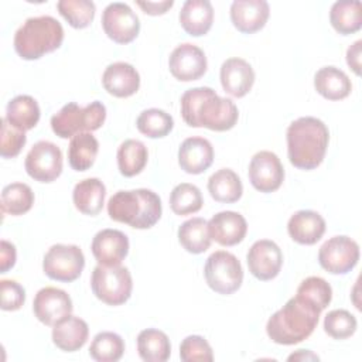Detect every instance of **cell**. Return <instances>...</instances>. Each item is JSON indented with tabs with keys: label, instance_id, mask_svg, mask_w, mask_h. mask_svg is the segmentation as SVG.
Returning a JSON list of instances; mask_svg holds the SVG:
<instances>
[{
	"label": "cell",
	"instance_id": "14",
	"mask_svg": "<svg viewBox=\"0 0 362 362\" xmlns=\"http://www.w3.org/2000/svg\"><path fill=\"white\" fill-rule=\"evenodd\" d=\"M206 66L208 62L204 51L191 42L175 47L168 58L171 75L182 82L199 79L206 72Z\"/></svg>",
	"mask_w": 362,
	"mask_h": 362
},
{
	"label": "cell",
	"instance_id": "9",
	"mask_svg": "<svg viewBox=\"0 0 362 362\" xmlns=\"http://www.w3.org/2000/svg\"><path fill=\"white\" fill-rule=\"evenodd\" d=\"M85 267V256L76 245H52L44 255L42 270L57 281L71 283L76 280Z\"/></svg>",
	"mask_w": 362,
	"mask_h": 362
},
{
	"label": "cell",
	"instance_id": "7",
	"mask_svg": "<svg viewBox=\"0 0 362 362\" xmlns=\"http://www.w3.org/2000/svg\"><path fill=\"white\" fill-rule=\"evenodd\" d=\"M90 287L102 303L122 305L132 296L133 280L127 267L98 264L90 276Z\"/></svg>",
	"mask_w": 362,
	"mask_h": 362
},
{
	"label": "cell",
	"instance_id": "6",
	"mask_svg": "<svg viewBox=\"0 0 362 362\" xmlns=\"http://www.w3.org/2000/svg\"><path fill=\"white\" fill-rule=\"evenodd\" d=\"M105 119L106 106L99 100H93L85 107L69 102L51 117V129L58 137L68 139L79 133L98 130Z\"/></svg>",
	"mask_w": 362,
	"mask_h": 362
},
{
	"label": "cell",
	"instance_id": "38",
	"mask_svg": "<svg viewBox=\"0 0 362 362\" xmlns=\"http://www.w3.org/2000/svg\"><path fill=\"white\" fill-rule=\"evenodd\" d=\"M204 198L199 188L189 182L175 185L170 194V206L175 215L195 214L202 208Z\"/></svg>",
	"mask_w": 362,
	"mask_h": 362
},
{
	"label": "cell",
	"instance_id": "12",
	"mask_svg": "<svg viewBox=\"0 0 362 362\" xmlns=\"http://www.w3.org/2000/svg\"><path fill=\"white\" fill-rule=\"evenodd\" d=\"M102 27L105 34L117 44L132 42L140 31L137 14L126 3H109L102 13Z\"/></svg>",
	"mask_w": 362,
	"mask_h": 362
},
{
	"label": "cell",
	"instance_id": "31",
	"mask_svg": "<svg viewBox=\"0 0 362 362\" xmlns=\"http://www.w3.org/2000/svg\"><path fill=\"white\" fill-rule=\"evenodd\" d=\"M137 351L146 362H164L170 358L171 344L165 332L147 328L137 335Z\"/></svg>",
	"mask_w": 362,
	"mask_h": 362
},
{
	"label": "cell",
	"instance_id": "29",
	"mask_svg": "<svg viewBox=\"0 0 362 362\" xmlns=\"http://www.w3.org/2000/svg\"><path fill=\"white\" fill-rule=\"evenodd\" d=\"M208 191L218 202H236L243 192V185L239 175L230 168L215 171L208 180Z\"/></svg>",
	"mask_w": 362,
	"mask_h": 362
},
{
	"label": "cell",
	"instance_id": "30",
	"mask_svg": "<svg viewBox=\"0 0 362 362\" xmlns=\"http://www.w3.org/2000/svg\"><path fill=\"white\" fill-rule=\"evenodd\" d=\"M329 21L334 30L342 35L354 34L362 27L361 1L339 0L331 6Z\"/></svg>",
	"mask_w": 362,
	"mask_h": 362
},
{
	"label": "cell",
	"instance_id": "5",
	"mask_svg": "<svg viewBox=\"0 0 362 362\" xmlns=\"http://www.w3.org/2000/svg\"><path fill=\"white\" fill-rule=\"evenodd\" d=\"M64 28L52 16L27 18L14 34V49L27 61L38 59L61 47Z\"/></svg>",
	"mask_w": 362,
	"mask_h": 362
},
{
	"label": "cell",
	"instance_id": "34",
	"mask_svg": "<svg viewBox=\"0 0 362 362\" xmlns=\"http://www.w3.org/2000/svg\"><path fill=\"white\" fill-rule=\"evenodd\" d=\"M178 242L181 246L194 255L204 253L211 246L208 222L204 218H191L178 228Z\"/></svg>",
	"mask_w": 362,
	"mask_h": 362
},
{
	"label": "cell",
	"instance_id": "42",
	"mask_svg": "<svg viewBox=\"0 0 362 362\" xmlns=\"http://www.w3.org/2000/svg\"><path fill=\"white\" fill-rule=\"evenodd\" d=\"M180 358L184 362H211L214 361V354L204 337L188 335L180 345Z\"/></svg>",
	"mask_w": 362,
	"mask_h": 362
},
{
	"label": "cell",
	"instance_id": "16",
	"mask_svg": "<svg viewBox=\"0 0 362 362\" xmlns=\"http://www.w3.org/2000/svg\"><path fill=\"white\" fill-rule=\"evenodd\" d=\"M72 300L69 294L57 287H44L37 291L33 303V311L38 321L54 327L62 318L72 313Z\"/></svg>",
	"mask_w": 362,
	"mask_h": 362
},
{
	"label": "cell",
	"instance_id": "15",
	"mask_svg": "<svg viewBox=\"0 0 362 362\" xmlns=\"http://www.w3.org/2000/svg\"><path fill=\"white\" fill-rule=\"evenodd\" d=\"M246 262L249 272L262 281H267L274 279L283 264V253L276 242L269 239L256 240L247 255Z\"/></svg>",
	"mask_w": 362,
	"mask_h": 362
},
{
	"label": "cell",
	"instance_id": "35",
	"mask_svg": "<svg viewBox=\"0 0 362 362\" xmlns=\"http://www.w3.org/2000/svg\"><path fill=\"white\" fill-rule=\"evenodd\" d=\"M34 204V192L24 182H11L1 191V211L8 215H23L31 209Z\"/></svg>",
	"mask_w": 362,
	"mask_h": 362
},
{
	"label": "cell",
	"instance_id": "2",
	"mask_svg": "<svg viewBox=\"0 0 362 362\" xmlns=\"http://www.w3.org/2000/svg\"><path fill=\"white\" fill-rule=\"evenodd\" d=\"M321 311L313 301L296 294L269 318L266 332L276 344H298L314 332Z\"/></svg>",
	"mask_w": 362,
	"mask_h": 362
},
{
	"label": "cell",
	"instance_id": "19",
	"mask_svg": "<svg viewBox=\"0 0 362 362\" xmlns=\"http://www.w3.org/2000/svg\"><path fill=\"white\" fill-rule=\"evenodd\" d=\"M270 14L266 0H235L230 4V20L240 33L252 34L264 27Z\"/></svg>",
	"mask_w": 362,
	"mask_h": 362
},
{
	"label": "cell",
	"instance_id": "23",
	"mask_svg": "<svg viewBox=\"0 0 362 362\" xmlns=\"http://www.w3.org/2000/svg\"><path fill=\"white\" fill-rule=\"evenodd\" d=\"M287 232L300 245H314L325 232V221L315 211L301 209L290 216Z\"/></svg>",
	"mask_w": 362,
	"mask_h": 362
},
{
	"label": "cell",
	"instance_id": "25",
	"mask_svg": "<svg viewBox=\"0 0 362 362\" xmlns=\"http://www.w3.org/2000/svg\"><path fill=\"white\" fill-rule=\"evenodd\" d=\"M181 27L192 37L206 34L214 23V7L209 0H187L180 11Z\"/></svg>",
	"mask_w": 362,
	"mask_h": 362
},
{
	"label": "cell",
	"instance_id": "18",
	"mask_svg": "<svg viewBox=\"0 0 362 362\" xmlns=\"http://www.w3.org/2000/svg\"><path fill=\"white\" fill-rule=\"evenodd\" d=\"M208 230L211 239L216 243L222 246H235L245 239L247 223L243 215L233 211H222L209 219Z\"/></svg>",
	"mask_w": 362,
	"mask_h": 362
},
{
	"label": "cell",
	"instance_id": "3",
	"mask_svg": "<svg viewBox=\"0 0 362 362\" xmlns=\"http://www.w3.org/2000/svg\"><path fill=\"white\" fill-rule=\"evenodd\" d=\"M286 139L290 163L300 170H314L325 157L329 132L322 120L303 116L288 124Z\"/></svg>",
	"mask_w": 362,
	"mask_h": 362
},
{
	"label": "cell",
	"instance_id": "11",
	"mask_svg": "<svg viewBox=\"0 0 362 362\" xmlns=\"http://www.w3.org/2000/svg\"><path fill=\"white\" fill-rule=\"evenodd\" d=\"M27 174L38 182H52L62 173V151L47 140L37 141L25 156Z\"/></svg>",
	"mask_w": 362,
	"mask_h": 362
},
{
	"label": "cell",
	"instance_id": "48",
	"mask_svg": "<svg viewBox=\"0 0 362 362\" xmlns=\"http://www.w3.org/2000/svg\"><path fill=\"white\" fill-rule=\"evenodd\" d=\"M293 359H305V361H318L320 358L315 355V354H313L311 351H307V349H298L296 354H291L290 356H288V361H293Z\"/></svg>",
	"mask_w": 362,
	"mask_h": 362
},
{
	"label": "cell",
	"instance_id": "28",
	"mask_svg": "<svg viewBox=\"0 0 362 362\" xmlns=\"http://www.w3.org/2000/svg\"><path fill=\"white\" fill-rule=\"evenodd\" d=\"M40 115V106L33 96L18 95L7 103L4 117L11 126L27 132L37 126Z\"/></svg>",
	"mask_w": 362,
	"mask_h": 362
},
{
	"label": "cell",
	"instance_id": "10",
	"mask_svg": "<svg viewBox=\"0 0 362 362\" xmlns=\"http://www.w3.org/2000/svg\"><path fill=\"white\" fill-rule=\"evenodd\" d=\"M359 260L358 243L345 235L332 236L318 250V262L331 274H346Z\"/></svg>",
	"mask_w": 362,
	"mask_h": 362
},
{
	"label": "cell",
	"instance_id": "36",
	"mask_svg": "<svg viewBox=\"0 0 362 362\" xmlns=\"http://www.w3.org/2000/svg\"><path fill=\"white\" fill-rule=\"evenodd\" d=\"M124 354V341L112 331L96 334L89 346V355L98 362H116Z\"/></svg>",
	"mask_w": 362,
	"mask_h": 362
},
{
	"label": "cell",
	"instance_id": "41",
	"mask_svg": "<svg viewBox=\"0 0 362 362\" xmlns=\"http://www.w3.org/2000/svg\"><path fill=\"white\" fill-rule=\"evenodd\" d=\"M297 294L313 301L320 310H325L332 300V288L329 283L318 276L304 279L297 287Z\"/></svg>",
	"mask_w": 362,
	"mask_h": 362
},
{
	"label": "cell",
	"instance_id": "20",
	"mask_svg": "<svg viewBox=\"0 0 362 362\" xmlns=\"http://www.w3.org/2000/svg\"><path fill=\"white\" fill-rule=\"evenodd\" d=\"M214 161V147L209 140L194 136L185 139L178 148V164L188 174L206 171Z\"/></svg>",
	"mask_w": 362,
	"mask_h": 362
},
{
	"label": "cell",
	"instance_id": "40",
	"mask_svg": "<svg viewBox=\"0 0 362 362\" xmlns=\"http://www.w3.org/2000/svg\"><path fill=\"white\" fill-rule=\"evenodd\" d=\"M358 321L346 310H332L324 318V331L334 339H346L356 331Z\"/></svg>",
	"mask_w": 362,
	"mask_h": 362
},
{
	"label": "cell",
	"instance_id": "26",
	"mask_svg": "<svg viewBox=\"0 0 362 362\" xmlns=\"http://www.w3.org/2000/svg\"><path fill=\"white\" fill-rule=\"evenodd\" d=\"M314 88L322 98L328 100H341L351 93L352 83L342 69L328 65L315 72Z\"/></svg>",
	"mask_w": 362,
	"mask_h": 362
},
{
	"label": "cell",
	"instance_id": "8",
	"mask_svg": "<svg viewBox=\"0 0 362 362\" xmlns=\"http://www.w3.org/2000/svg\"><path fill=\"white\" fill-rule=\"evenodd\" d=\"M204 277L215 293L229 296L242 286L243 269L233 253L216 250L206 259Z\"/></svg>",
	"mask_w": 362,
	"mask_h": 362
},
{
	"label": "cell",
	"instance_id": "21",
	"mask_svg": "<svg viewBox=\"0 0 362 362\" xmlns=\"http://www.w3.org/2000/svg\"><path fill=\"white\" fill-rule=\"evenodd\" d=\"M219 75L223 90L235 98H243L255 83V71L252 65L238 57L223 61Z\"/></svg>",
	"mask_w": 362,
	"mask_h": 362
},
{
	"label": "cell",
	"instance_id": "43",
	"mask_svg": "<svg viewBox=\"0 0 362 362\" xmlns=\"http://www.w3.org/2000/svg\"><path fill=\"white\" fill-rule=\"evenodd\" d=\"M27 141L25 132L11 126L6 117L1 119L0 133V154L3 158H13L20 154L21 148Z\"/></svg>",
	"mask_w": 362,
	"mask_h": 362
},
{
	"label": "cell",
	"instance_id": "47",
	"mask_svg": "<svg viewBox=\"0 0 362 362\" xmlns=\"http://www.w3.org/2000/svg\"><path fill=\"white\" fill-rule=\"evenodd\" d=\"M361 47L362 41L358 40L346 49V64L356 75H361Z\"/></svg>",
	"mask_w": 362,
	"mask_h": 362
},
{
	"label": "cell",
	"instance_id": "13",
	"mask_svg": "<svg viewBox=\"0 0 362 362\" xmlns=\"http://www.w3.org/2000/svg\"><path fill=\"white\" fill-rule=\"evenodd\" d=\"M249 181L260 192H273L280 188L284 180V168L273 151H257L249 163Z\"/></svg>",
	"mask_w": 362,
	"mask_h": 362
},
{
	"label": "cell",
	"instance_id": "46",
	"mask_svg": "<svg viewBox=\"0 0 362 362\" xmlns=\"http://www.w3.org/2000/svg\"><path fill=\"white\" fill-rule=\"evenodd\" d=\"M174 4L173 0H164V1H137V6L143 8L146 14L150 16H158L167 13L168 8H171Z\"/></svg>",
	"mask_w": 362,
	"mask_h": 362
},
{
	"label": "cell",
	"instance_id": "22",
	"mask_svg": "<svg viewBox=\"0 0 362 362\" xmlns=\"http://www.w3.org/2000/svg\"><path fill=\"white\" fill-rule=\"evenodd\" d=\"M102 85L107 93L116 98H129L140 88L137 69L127 62H113L106 66L102 75Z\"/></svg>",
	"mask_w": 362,
	"mask_h": 362
},
{
	"label": "cell",
	"instance_id": "27",
	"mask_svg": "<svg viewBox=\"0 0 362 362\" xmlns=\"http://www.w3.org/2000/svg\"><path fill=\"white\" fill-rule=\"evenodd\" d=\"M105 197L106 187L99 178H85L79 181L72 191L75 208L79 212L90 216H95L102 211Z\"/></svg>",
	"mask_w": 362,
	"mask_h": 362
},
{
	"label": "cell",
	"instance_id": "17",
	"mask_svg": "<svg viewBox=\"0 0 362 362\" xmlns=\"http://www.w3.org/2000/svg\"><path fill=\"white\" fill-rule=\"evenodd\" d=\"M90 249L99 264L119 266L129 253V238L117 229H102L93 236Z\"/></svg>",
	"mask_w": 362,
	"mask_h": 362
},
{
	"label": "cell",
	"instance_id": "33",
	"mask_svg": "<svg viewBox=\"0 0 362 362\" xmlns=\"http://www.w3.org/2000/svg\"><path fill=\"white\" fill-rule=\"evenodd\" d=\"M117 167L122 175L134 177L140 174L148 160V151L143 141L127 139L117 148Z\"/></svg>",
	"mask_w": 362,
	"mask_h": 362
},
{
	"label": "cell",
	"instance_id": "45",
	"mask_svg": "<svg viewBox=\"0 0 362 362\" xmlns=\"http://www.w3.org/2000/svg\"><path fill=\"white\" fill-rule=\"evenodd\" d=\"M17 259L16 246L7 240L0 242V273L8 272L14 264Z\"/></svg>",
	"mask_w": 362,
	"mask_h": 362
},
{
	"label": "cell",
	"instance_id": "1",
	"mask_svg": "<svg viewBox=\"0 0 362 362\" xmlns=\"http://www.w3.org/2000/svg\"><path fill=\"white\" fill-rule=\"evenodd\" d=\"M180 103L181 116L191 127L226 132L236 124L239 117L236 105L228 98H221L209 86H198L185 90Z\"/></svg>",
	"mask_w": 362,
	"mask_h": 362
},
{
	"label": "cell",
	"instance_id": "4",
	"mask_svg": "<svg viewBox=\"0 0 362 362\" xmlns=\"http://www.w3.org/2000/svg\"><path fill=\"white\" fill-rule=\"evenodd\" d=\"M161 199L147 188L117 191L109 198L107 214L110 219L126 223L134 229H148L161 218Z\"/></svg>",
	"mask_w": 362,
	"mask_h": 362
},
{
	"label": "cell",
	"instance_id": "37",
	"mask_svg": "<svg viewBox=\"0 0 362 362\" xmlns=\"http://www.w3.org/2000/svg\"><path fill=\"white\" fill-rule=\"evenodd\" d=\"M136 126L140 133L150 139H160L167 136L174 127V119L170 113L163 109L150 107L143 110L137 120Z\"/></svg>",
	"mask_w": 362,
	"mask_h": 362
},
{
	"label": "cell",
	"instance_id": "39",
	"mask_svg": "<svg viewBox=\"0 0 362 362\" xmlns=\"http://www.w3.org/2000/svg\"><path fill=\"white\" fill-rule=\"evenodd\" d=\"M59 14L74 28L88 27L95 17V3L90 0H59L57 3Z\"/></svg>",
	"mask_w": 362,
	"mask_h": 362
},
{
	"label": "cell",
	"instance_id": "24",
	"mask_svg": "<svg viewBox=\"0 0 362 362\" xmlns=\"http://www.w3.org/2000/svg\"><path fill=\"white\" fill-rule=\"evenodd\" d=\"M89 335L86 321L79 317L68 315L57 322L52 328V342L64 352H75L81 349Z\"/></svg>",
	"mask_w": 362,
	"mask_h": 362
},
{
	"label": "cell",
	"instance_id": "44",
	"mask_svg": "<svg viewBox=\"0 0 362 362\" xmlns=\"http://www.w3.org/2000/svg\"><path fill=\"white\" fill-rule=\"evenodd\" d=\"M0 307L4 311L20 310L25 301V290L16 280L0 281Z\"/></svg>",
	"mask_w": 362,
	"mask_h": 362
},
{
	"label": "cell",
	"instance_id": "32",
	"mask_svg": "<svg viewBox=\"0 0 362 362\" xmlns=\"http://www.w3.org/2000/svg\"><path fill=\"white\" fill-rule=\"evenodd\" d=\"M98 151H99L98 139L89 132L79 133L74 136L69 141V147H68L69 165L75 171H86L93 165Z\"/></svg>",
	"mask_w": 362,
	"mask_h": 362
}]
</instances>
